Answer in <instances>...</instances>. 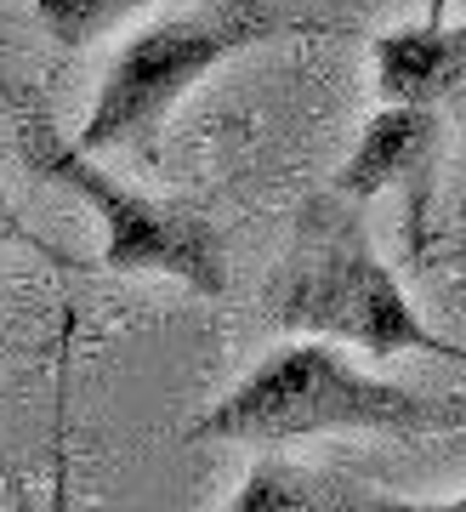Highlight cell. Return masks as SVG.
Instances as JSON below:
<instances>
[{
    "instance_id": "30bf717a",
    "label": "cell",
    "mask_w": 466,
    "mask_h": 512,
    "mask_svg": "<svg viewBox=\"0 0 466 512\" xmlns=\"http://www.w3.org/2000/svg\"><path fill=\"white\" fill-rule=\"evenodd\" d=\"M359 512H466V495H449V501H364Z\"/></svg>"
},
{
    "instance_id": "8fae6325",
    "label": "cell",
    "mask_w": 466,
    "mask_h": 512,
    "mask_svg": "<svg viewBox=\"0 0 466 512\" xmlns=\"http://www.w3.org/2000/svg\"><path fill=\"white\" fill-rule=\"evenodd\" d=\"M52 512H74V501H69V473L57 467V490H52Z\"/></svg>"
},
{
    "instance_id": "8992f818",
    "label": "cell",
    "mask_w": 466,
    "mask_h": 512,
    "mask_svg": "<svg viewBox=\"0 0 466 512\" xmlns=\"http://www.w3.org/2000/svg\"><path fill=\"white\" fill-rule=\"evenodd\" d=\"M432 154H438V114L421 103H387L381 114H370L359 148L336 171V200H376L381 188L415 183L427 177Z\"/></svg>"
},
{
    "instance_id": "7a4b0ae2",
    "label": "cell",
    "mask_w": 466,
    "mask_h": 512,
    "mask_svg": "<svg viewBox=\"0 0 466 512\" xmlns=\"http://www.w3.org/2000/svg\"><path fill=\"white\" fill-rule=\"evenodd\" d=\"M324 29H336V23L319 12H302L290 0H199L171 18H154L103 69L97 103H91L74 148H86V154L148 148L154 131L165 126V114L228 57L268 46V40L324 35Z\"/></svg>"
},
{
    "instance_id": "9c48e42d",
    "label": "cell",
    "mask_w": 466,
    "mask_h": 512,
    "mask_svg": "<svg viewBox=\"0 0 466 512\" xmlns=\"http://www.w3.org/2000/svg\"><path fill=\"white\" fill-rule=\"evenodd\" d=\"M6 239H18V245H29V251L52 256V262H63V268H74V262H69L63 251H52V245H46L40 234H29V228H23V217L12 211V200H6V188H0V245H6Z\"/></svg>"
},
{
    "instance_id": "3957f363",
    "label": "cell",
    "mask_w": 466,
    "mask_h": 512,
    "mask_svg": "<svg viewBox=\"0 0 466 512\" xmlns=\"http://www.w3.org/2000/svg\"><path fill=\"white\" fill-rule=\"evenodd\" d=\"M268 319L290 336H324L341 348L398 359V353H432V359H461L466 348L449 342L415 313L393 268L376 256L364 222L341 205L319 200L302 211L296 245L279 262V279L268 291Z\"/></svg>"
},
{
    "instance_id": "52a82bcc",
    "label": "cell",
    "mask_w": 466,
    "mask_h": 512,
    "mask_svg": "<svg viewBox=\"0 0 466 512\" xmlns=\"http://www.w3.org/2000/svg\"><path fill=\"white\" fill-rule=\"evenodd\" d=\"M143 6H154V0H35V18L63 52H86L91 40H103L108 29H120Z\"/></svg>"
},
{
    "instance_id": "7c38bea8",
    "label": "cell",
    "mask_w": 466,
    "mask_h": 512,
    "mask_svg": "<svg viewBox=\"0 0 466 512\" xmlns=\"http://www.w3.org/2000/svg\"><path fill=\"white\" fill-rule=\"evenodd\" d=\"M0 148H6V137H0Z\"/></svg>"
},
{
    "instance_id": "6da1fadb",
    "label": "cell",
    "mask_w": 466,
    "mask_h": 512,
    "mask_svg": "<svg viewBox=\"0 0 466 512\" xmlns=\"http://www.w3.org/2000/svg\"><path fill=\"white\" fill-rule=\"evenodd\" d=\"M461 416V399L398 387L387 376L359 370L341 353V342L296 336L273 348L233 393H222L188 427V439L290 444L313 433H427V427H455Z\"/></svg>"
},
{
    "instance_id": "ba28073f",
    "label": "cell",
    "mask_w": 466,
    "mask_h": 512,
    "mask_svg": "<svg viewBox=\"0 0 466 512\" xmlns=\"http://www.w3.org/2000/svg\"><path fill=\"white\" fill-rule=\"evenodd\" d=\"M228 512H324V507H319V490L307 484V473H296L279 456H262L239 478Z\"/></svg>"
},
{
    "instance_id": "5b68a950",
    "label": "cell",
    "mask_w": 466,
    "mask_h": 512,
    "mask_svg": "<svg viewBox=\"0 0 466 512\" xmlns=\"http://www.w3.org/2000/svg\"><path fill=\"white\" fill-rule=\"evenodd\" d=\"M376 86L387 103H444L455 86H466V23L427 12L421 23L387 29L376 40Z\"/></svg>"
},
{
    "instance_id": "277c9868",
    "label": "cell",
    "mask_w": 466,
    "mask_h": 512,
    "mask_svg": "<svg viewBox=\"0 0 466 512\" xmlns=\"http://www.w3.org/2000/svg\"><path fill=\"white\" fill-rule=\"evenodd\" d=\"M29 165L40 177L74 188L97 211V222H103L97 268H108V274H171L199 296L228 291V256H222V239L205 217L182 211V205L148 200L120 177H108L103 165H91L86 148L57 143V137H35Z\"/></svg>"
}]
</instances>
